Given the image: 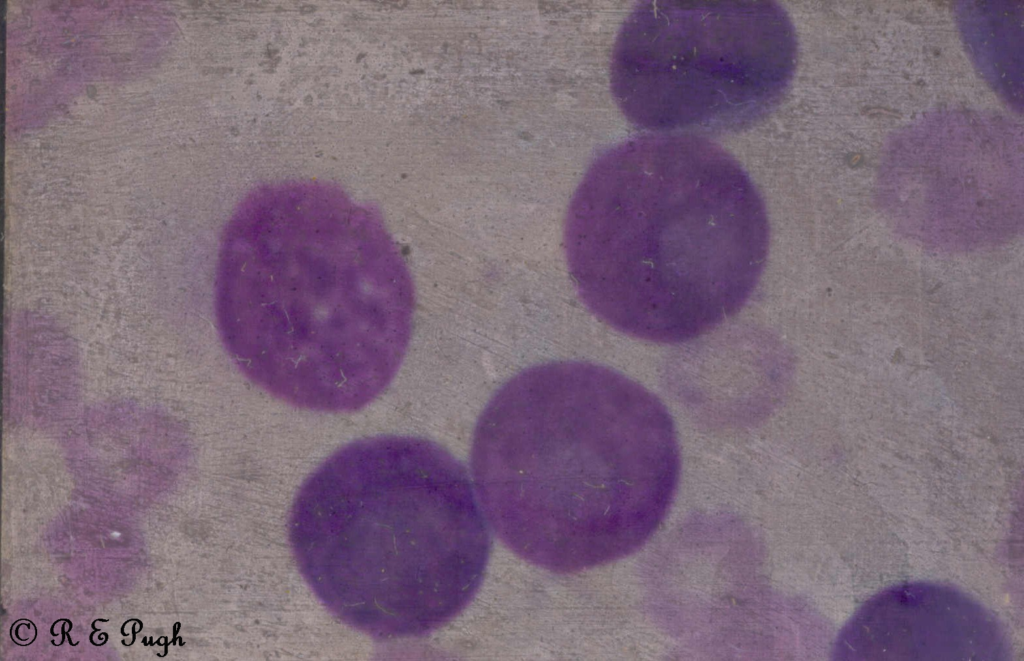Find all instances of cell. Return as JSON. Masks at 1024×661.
<instances>
[{
  "label": "cell",
  "mask_w": 1024,
  "mask_h": 661,
  "mask_svg": "<svg viewBox=\"0 0 1024 661\" xmlns=\"http://www.w3.org/2000/svg\"><path fill=\"white\" fill-rule=\"evenodd\" d=\"M221 339L281 401L356 411L394 378L410 340L414 289L380 218L336 187L291 182L240 204L221 242Z\"/></svg>",
  "instance_id": "6da1fadb"
},
{
  "label": "cell",
  "mask_w": 1024,
  "mask_h": 661,
  "mask_svg": "<svg viewBox=\"0 0 1024 661\" xmlns=\"http://www.w3.org/2000/svg\"><path fill=\"white\" fill-rule=\"evenodd\" d=\"M471 470L498 538L543 569L574 573L636 551L673 500L680 470L661 400L611 368L532 366L477 423Z\"/></svg>",
  "instance_id": "7a4b0ae2"
},
{
  "label": "cell",
  "mask_w": 1024,
  "mask_h": 661,
  "mask_svg": "<svg viewBox=\"0 0 1024 661\" xmlns=\"http://www.w3.org/2000/svg\"><path fill=\"white\" fill-rule=\"evenodd\" d=\"M564 244L586 306L643 340L695 339L736 314L769 248L763 199L740 163L691 133L619 142L588 168Z\"/></svg>",
  "instance_id": "3957f363"
},
{
  "label": "cell",
  "mask_w": 1024,
  "mask_h": 661,
  "mask_svg": "<svg viewBox=\"0 0 1024 661\" xmlns=\"http://www.w3.org/2000/svg\"><path fill=\"white\" fill-rule=\"evenodd\" d=\"M288 529L324 607L384 640L428 634L460 613L480 586L491 543L466 469L411 436L334 452L301 486Z\"/></svg>",
  "instance_id": "277c9868"
},
{
  "label": "cell",
  "mask_w": 1024,
  "mask_h": 661,
  "mask_svg": "<svg viewBox=\"0 0 1024 661\" xmlns=\"http://www.w3.org/2000/svg\"><path fill=\"white\" fill-rule=\"evenodd\" d=\"M797 41L771 1H645L625 20L611 89L657 133L736 131L769 114L793 78Z\"/></svg>",
  "instance_id": "5b68a950"
},
{
  "label": "cell",
  "mask_w": 1024,
  "mask_h": 661,
  "mask_svg": "<svg viewBox=\"0 0 1024 661\" xmlns=\"http://www.w3.org/2000/svg\"><path fill=\"white\" fill-rule=\"evenodd\" d=\"M999 621L957 589L896 585L862 604L840 631L835 660H1007Z\"/></svg>",
  "instance_id": "8992f818"
},
{
  "label": "cell",
  "mask_w": 1024,
  "mask_h": 661,
  "mask_svg": "<svg viewBox=\"0 0 1024 661\" xmlns=\"http://www.w3.org/2000/svg\"><path fill=\"white\" fill-rule=\"evenodd\" d=\"M957 20L975 65L992 88L1014 107L1023 98V3L965 1Z\"/></svg>",
  "instance_id": "52a82bcc"
},
{
  "label": "cell",
  "mask_w": 1024,
  "mask_h": 661,
  "mask_svg": "<svg viewBox=\"0 0 1024 661\" xmlns=\"http://www.w3.org/2000/svg\"><path fill=\"white\" fill-rule=\"evenodd\" d=\"M54 347L42 357L39 349L14 368L9 389L19 419H69L75 412L79 387L74 362L67 351Z\"/></svg>",
  "instance_id": "ba28073f"
}]
</instances>
